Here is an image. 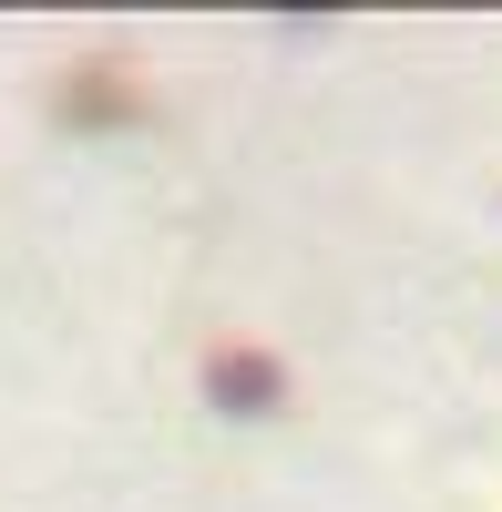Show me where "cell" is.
<instances>
[{
    "label": "cell",
    "instance_id": "cell-1",
    "mask_svg": "<svg viewBox=\"0 0 502 512\" xmlns=\"http://www.w3.org/2000/svg\"><path fill=\"white\" fill-rule=\"evenodd\" d=\"M62 113H72V123H134L144 93H134V72H123V62H82V72H62Z\"/></svg>",
    "mask_w": 502,
    "mask_h": 512
},
{
    "label": "cell",
    "instance_id": "cell-2",
    "mask_svg": "<svg viewBox=\"0 0 502 512\" xmlns=\"http://www.w3.org/2000/svg\"><path fill=\"white\" fill-rule=\"evenodd\" d=\"M205 390H216V410H277V359L267 349H216V369H205Z\"/></svg>",
    "mask_w": 502,
    "mask_h": 512
}]
</instances>
